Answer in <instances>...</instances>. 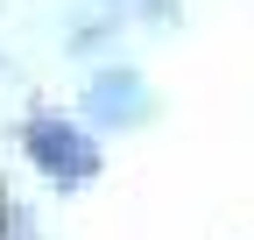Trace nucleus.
Segmentation results:
<instances>
[{
  "label": "nucleus",
  "instance_id": "f257e3e1",
  "mask_svg": "<svg viewBox=\"0 0 254 240\" xmlns=\"http://www.w3.org/2000/svg\"><path fill=\"white\" fill-rule=\"evenodd\" d=\"M21 141H28V156H36V170H50L64 191H78L92 170H99V148H92L71 120H57V113H36L21 127Z\"/></svg>",
  "mask_w": 254,
  "mask_h": 240
},
{
  "label": "nucleus",
  "instance_id": "f03ea898",
  "mask_svg": "<svg viewBox=\"0 0 254 240\" xmlns=\"http://www.w3.org/2000/svg\"><path fill=\"white\" fill-rule=\"evenodd\" d=\"M85 113L92 120H106V127H134V120L148 113V85L134 78V71H99V78H92L85 85Z\"/></svg>",
  "mask_w": 254,
  "mask_h": 240
}]
</instances>
